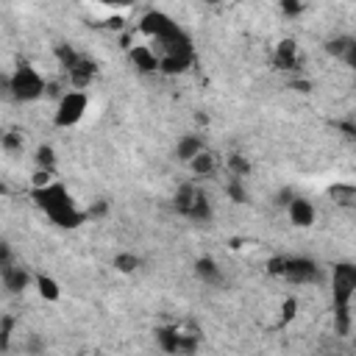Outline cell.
Here are the masks:
<instances>
[{
	"label": "cell",
	"instance_id": "1",
	"mask_svg": "<svg viewBox=\"0 0 356 356\" xmlns=\"http://www.w3.org/2000/svg\"><path fill=\"white\" fill-rule=\"evenodd\" d=\"M33 200L47 214V220L53 225H58V228H78L89 217V211L78 209V203L70 197V192L64 189V184L58 178L44 184V186H36L33 189Z\"/></svg>",
	"mask_w": 356,
	"mask_h": 356
},
{
	"label": "cell",
	"instance_id": "2",
	"mask_svg": "<svg viewBox=\"0 0 356 356\" xmlns=\"http://www.w3.org/2000/svg\"><path fill=\"white\" fill-rule=\"evenodd\" d=\"M356 298V264L339 261L331 267V300H334V317L337 331H350V303Z\"/></svg>",
	"mask_w": 356,
	"mask_h": 356
},
{
	"label": "cell",
	"instance_id": "3",
	"mask_svg": "<svg viewBox=\"0 0 356 356\" xmlns=\"http://www.w3.org/2000/svg\"><path fill=\"white\" fill-rule=\"evenodd\" d=\"M6 95L17 103H36L47 95V78L28 61H19L6 78H3Z\"/></svg>",
	"mask_w": 356,
	"mask_h": 356
},
{
	"label": "cell",
	"instance_id": "4",
	"mask_svg": "<svg viewBox=\"0 0 356 356\" xmlns=\"http://www.w3.org/2000/svg\"><path fill=\"white\" fill-rule=\"evenodd\" d=\"M270 273L284 278L286 284H298V286L317 284L323 278L320 264L314 259H306V256H278L270 261Z\"/></svg>",
	"mask_w": 356,
	"mask_h": 356
},
{
	"label": "cell",
	"instance_id": "5",
	"mask_svg": "<svg viewBox=\"0 0 356 356\" xmlns=\"http://www.w3.org/2000/svg\"><path fill=\"white\" fill-rule=\"evenodd\" d=\"M172 206H175V211L181 217H186L192 222H209L211 214H214L209 195L197 184H181L175 197H172Z\"/></svg>",
	"mask_w": 356,
	"mask_h": 356
},
{
	"label": "cell",
	"instance_id": "6",
	"mask_svg": "<svg viewBox=\"0 0 356 356\" xmlns=\"http://www.w3.org/2000/svg\"><path fill=\"white\" fill-rule=\"evenodd\" d=\"M89 111V95L86 89H64L61 97L56 100V111H53V122L56 128H72L83 120V114Z\"/></svg>",
	"mask_w": 356,
	"mask_h": 356
},
{
	"label": "cell",
	"instance_id": "7",
	"mask_svg": "<svg viewBox=\"0 0 356 356\" xmlns=\"http://www.w3.org/2000/svg\"><path fill=\"white\" fill-rule=\"evenodd\" d=\"M156 339H159V348L167 353H195L200 334L184 323H172V325L156 328Z\"/></svg>",
	"mask_w": 356,
	"mask_h": 356
},
{
	"label": "cell",
	"instance_id": "8",
	"mask_svg": "<svg viewBox=\"0 0 356 356\" xmlns=\"http://www.w3.org/2000/svg\"><path fill=\"white\" fill-rule=\"evenodd\" d=\"M0 281H3V289H6L8 295H19V292H25L31 284H36V278H33L22 264H14V261L0 264Z\"/></svg>",
	"mask_w": 356,
	"mask_h": 356
},
{
	"label": "cell",
	"instance_id": "9",
	"mask_svg": "<svg viewBox=\"0 0 356 356\" xmlns=\"http://www.w3.org/2000/svg\"><path fill=\"white\" fill-rule=\"evenodd\" d=\"M286 217L295 228H312L314 220H317V209L306 197H289L286 200Z\"/></svg>",
	"mask_w": 356,
	"mask_h": 356
},
{
	"label": "cell",
	"instance_id": "10",
	"mask_svg": "<svg viewBox=\"0 0 356 356\" xmlns=\"http://www.w3.org/2000/svg\"><path fill=\"white\" fill-rule=\"evenodd\" d=\"M195 275H197L200 284H206V286H220V284L225 281L222 267H220L211 256H200V259L195 261Z\"/></svg>",
	"mask_w": 356,
	"mask_h": 356
},
{
	"label": "cell",
	"instance_id": "11",
	"mask_svg": "<svg viewBox=\"0 0 356 356\" xmlns=\"http://www.w3.org/2000/svg\"><path fill=\"white\" fill-rule=\"evenodd\" d=\"M325 50H328V56H334V58L342 61L345 67H353V70H356V39H350V36L331 39Z\"/></svg>",
	"mask_w": 356,
	"mask_h": 356
},
{
	"label": "cell",
	"instance_id": "12",
	"mask_svg": "<svg viewBox=\"0 0 356 356\" xmlns=\"http://www.w3.org/2000/svg\"><path fill=\"white\" fill-rule=\"evenodd\" d=\"M200 150H206V142H203L200 134H184L175 142V159L184 161V164H189Z\"/></svg>",
	"mask_w": 356,
	"mask_h": 356
},
{
	"label": "cell",
	"instance_id": "13",
	"mask_svg": "<svg viewBox=\"0 0 356 356\" xmlns=\"http://www.w3.org/2000/svg\"><path fill=\"white\" fill-rule=\"evenodd\" d=\"M197 178H209V175H214L217 172V167H220V161H217V156L211 153V150H200L189 164H186Z\"/></svg>",
	"mask_w": 356,
	"mask_h": 356
},
{
	"label": "cell",
	"instance_id": "14",
	"mask_svg": "<svg viewBox=\"0 0 356 356\" xmlns=\"http://www.w3.org/2000/svg\"><path fill=\"white\" fill-rule=\"evenodd\" d=\"M275 64H278L281 70H295V67L300 64L298 44H295V42H289V39H284V42L278 44V50H275Z\"/></svg>",
	"mask_w": 356,
	"mask_h": 356
},
{
	"label": "cell",
	"instance_id": "15",
	"mask_svg": "<svg viewBox=\"0 0 356 356\" xmlns=\"http://www.w3.org/2000/svg\"><path fill=\"white\" fill-rule=\"evenodd\" d=\"M331 197H334V203H339L345 209H356V181L353 184H337V186H331Z\"/></svg>",
	"mask_w": 356,
	"mask_h": 356
},
{
	"label": "cell",
	"instance_id": "16",
	"mask_svg": "<svg viewBox=\"0 0 356 356\" xmlns=\"http://www.w3.org/2000/svg\"><path fill=\"white\" fill-rule=\"evenodd\" d=\"M36 289H39V295L44 300H58L61 298V289L50 275H36Z\"/></svg>",
	"mask_w": 356,
	"mask_h": 356
},
{
	"label": "cell",
	"instance_id": "17",
	"mask_svg": "<svg viewBox=\"0 0 356 356\" xmlns=\"http://www.w3.org/2000/svg\"><path fill=\"white\" fill-rule=\"evenodd\" d=\"M136 267H139V256H136V253L122 250V253L114 256V270H117V273H125V275H128V273H134Z\"/></svg>",
	"mask_w": 356,
	"mask_h": 356
},
{
	"label": "cell",
	"instance_id": "18",
	"mask_svg": "<svg viewBox=\"0 0 356 356\" xmlns=\"http://www.w3.org/2000/svg\"><path fill=\"white\" fill-rule=\"evenodd\" d=\"M33 161H36V170H56V153H53V147L50 145L36 147Z\"/></svg>",
	"mask_w": 356,
	"mask_h": 356
},
{
	"label": "cell",
	"instance_id": "19",
	"mask_svg": "<svg viewBox=\"0 0 356 356\" xmlns=\"http://www.w3.org/2000/svg\"><path fill=\"white\" fill-rule=\"evenodd\" d=\"M228 172H231V175H236V178H245V175L250 172L248 159H245V156H239V153H231V156H228Z\"/></svg>",
	"mask_w": 356,
	"mask_h": 356
},
{
	"label": "cell",
	"instance_id": "20",
	"mask_svg": "<svg viewBox=\"0 0 356 356\" xmlns=\"http://www.w3.org/2000/svg\"><path fill=\"white\" fill-rule=\"evenodd\" d=\"M281 8H284V14H289V17H295V14H300V8H303V3H300V0H281Z\"/></svg>",
	"mask_w": 356,
	"mask_h": 356
},
{
	"label": "cell",
	"instance_id": "21",
	"mask_svg": "<svg viewBox=\"0 0 356 356\" xmlns=\"http://www.w3.org/2000/svg\"><path fill=\"white\" fill-rule=\"evenodd\" d=\"M100 6H108V8H128L134 0H97Z\"/></svg>",
	"mask_w": 356,
	"mask_h": 356
},
{
	"label": "cell",
	"instance_id": "22",
	"mask_svg": "<svg viewBox=\"0 0 356 356\" xmlns=\"http://www.w3.org/2000/svg\"><path fill=\"white\" fill-rule=\"evenodd\" d=\"M203 3H217V0H203Z\"/></svg>",
	"mask_w": 356,
	"mask_h": 356
}]
</instances>
